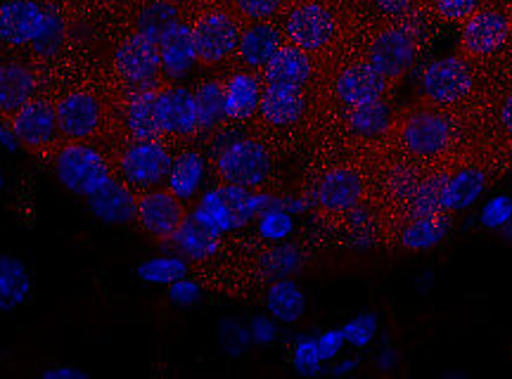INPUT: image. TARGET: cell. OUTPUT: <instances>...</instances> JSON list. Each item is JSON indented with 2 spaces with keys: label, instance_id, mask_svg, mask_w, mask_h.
<instances>
[{
  "label": "cell",
  "instance_id": "1",
  "mask_svg": "<svg viewBox=\"0 0 512 379\" xmlns=\"http://www.w3.org/2000/svg\"><path fill=\"white\" fill-rule=\"evenodd\" d=\"M427 36H430L427 22L411 12V15L396 19L394 24L377 31L373 41L368 43L366 62L392 83H399L418 64Z\"/></svg>",
  "mask_w": 512,
  "mask_h": 379
},
{
  "label": "cell",
  "instance_id": "2",
  "mask_svg": "<svg viewBox=\"0 0 512 379\" xmlns=\"http://www.w3.org/2000/svg\"><path fill=\"white\" fill-rule=\"evenodd\" d=\"M394 133L411 157L432 159L451 147L456 138V124L446 109L422 102L394 119Z\"/></svg>",
  "mask_w": 512,
  "mask_h": 379
},
{
  "label": "cell",
  "instance_id": "3",
  "mask_svg": "<svg viewBox=\"0 0 512 379\" xmlns=\"http://www.w3.org/2000/svg\"><path fill=\"white\" fill-rule=\"evenodd\" d=\"M55 178L76 197H91L114 176L110 162L91 140H67L53 159Z\"/></svg>",
  "mask_w": 512,
  "mask_h": 379
},
{
  "label": "cell",
  "instance_id": "4",
  "mask_svg": "<svg viewBox=\"0 0 512 379\" xmlns=\"http://www.w3.org/2000/svg\"><path fill=\"white\" fill-rule=\"evenodd\" d=\"M285 41L309 55L325 53L337 41V15L323 0H299L285 12Z\"/></svg>",
  "mask_w": 512,
  "mask_h": 379
},
{
  "label": "cell",
  "instance_id": "5",
  "mask_svg": "<svg viewBox=\"0 0 512 379\" xmlns=\"http://www.w3.org/2000/svg\"><path fill=\"white\" fill-rule=\"evenodd\" d=\"M242 19L230 8H204L192 22L197 62L202 67H216L238 53Z\"/></svg>",
  "mask_w": 512,
  "mask_h": 379
},
{
  "label": "cell",
  "instance_id": "6",
  "mask_svg": "<svg viewBox=\"0 0 512 379\" xmlns=\"http://www.w3.org/2000/svg\"><path fill=\"white\" fill-rule=\"evenodd\" d=\"M418 91L422 102L448 109L470 98L475 91V72L463 55L439 57L422 69Z\"/></svg>",
  "mask_w": 512,
  "mask_h": 379
},
{
  "label": "cell",
  "instance_id": "7",
  "mask_svg": "<svg viewBox=\"0 0 512 379\" xmlns=\"http://www.w3.org/2000/svg\"><path fill=\"white\" fill-rule=\"evenodd\" d=\"M174 154L162 138L157 140H128L119 150L117 173L124 183L136 192L162 188L169 176Z\"/></svg>",
  "mask_w": 512,
  "mask_h": 379
},
{
  "label": "cell",
  "instance_id": "8",
  "mask_svg": "<svg viewBox=\"0 0 512 379\" xmlns=\"http://www.w3.org/2000/svg\"><path fill=\"white\" fill-rule=\"evenodd\" d=\"M221 183L259 190L273 173V154L261 140L240 138L214 157Z\"/></svg>",
  "mask_w": 512,
  "mask_h": 379
},
{
  "label": "cell",
  "instance_id": "9",
  "mask_svg": "<svg viewBox=\"0 0 512 379\" xmlns=\"http://www.w3.org/2000/svg\"><path fill=\"white\" fill-rule=\"evenodd\" d=\"M114 69L128 93L159 88L162 86V57H159L157 41L133 31L119 43L114 53Z\"/></svg>",
  "mask_w": 512,
  "mask_h": 379
},
{
  "label": "cell",
  "instance_id": "10",
  "mask_svg": "<svg viewBox=\"0 0 512 379\" xmlns=\"http://www.w3.org/2000/svg\"><path fill=\"white\" fill-rule=\"evenodd\" d=\"M508 15L496 8H479L475 15L460 24L458 50L465 60H486L501 53L510 41Z\"/></svg>",
  "mask_w": 512,
  "mask_h": 379
},
{
  "label": "cell",
  "instance_id": "11",
  "mask_svg": "<svg viewBox=\"0 0 512 379\" xmlns=\"http://www.w3.org/2000/svg\"><path fill=\"white\" fill-rule=\"evenodd\" d=\"M60 136L64 140H91L105 124V105L91 91H72L55 105Z\"/></svg>",
  "mask_w": 512,
  "mask_h": 379
},
{
  "label": "cell",
  "instance_id": "12",
  "mask_svg": "<svg viewBox=\"0 0 512 379\" xmlns=\"http://www.w3.org/2000/svg\"><path fill=\"white\" fill-rule=\"evenodd\" d=\"M185 216V202L169 188H152L138 195L136 223L159 242H169Z\"/></svg>",
  "mask_w": 512,
  "mask_h": 379
},
{
  "label": "cell",
  "instance_id": "13",
  "mask_svg": "<svg viewBox=\"0 0 512 379\" xmlns=\"http://www.w3.org/2000/svg\"><path fill=\"white\" fill-rule=\"evenodd\" d=\"M10 126L19 143L29 152H46L60 140L55 105L48 100L34 98L10 117Z\"/></svg>",
  "mask_w": 512,
  "mask_h": 379
},
{
  "label": "cell",
  "instance_id": "14",
  "mask_svg": "<svg viewBox=\"0 0 512 379\" xmlns=\"http://www.w3.org/2000/svg\"><path fill=\"white\" fill-rule=\"evenodd\" d=\"M392 88L394 83L377 72L375 67H370L366 60L344 67L332 81V93H335L339 105L344 107H358L366 105V102L384 100L392 93Z\"/></svg>",
  "mask_w": 512,
  "mask_h": 379
},
{
  "label": "cell",
  "instance_id": "15",
  "mask_svg": "<svg viewBox=\"0 0 512 379\" xmlns=\"http://www.w3.org/2000/svg\"><path fill=\"white\" fill-rule=\"evenodd\" d=\"M366 195V181L361 171L351 166H337L325 171L313 188V204L328 214H347L363 202Z\"/></svg>",
  "mask_w": 512,
  "mask_h": 379
},
{
  "label": "cell",
  "instance_id": "16",
  "mask_svg": "<svg viewBox=\"0 0 512 379\" xmlns=\"http://www.w3.org/2000/svg\"><path fill=\"white\" fill-rule=\"evenodd\" d=\"M157 114L162 133L169 138H195L200 133L197 124V109L195 95L185 86H162L157 93Z\"/></svg>",
  "mask_w": 512,
  "mask_h": 379
},
{
  "label": "cell",
  "instance_id": "17",
  "mask_svg": "<svg viewBox=\"0 0 512 379\" xmlns=\"http://www.w3.org/2000/svg\"><path fill=\"white\" fill-rule=\"evenodd\" d=\"M88 209L105 226H128L136 221L138 214V195L131 185L112 176L102 188L86 197Z\"/></svg>",
  "mask_w": 512,
  "mask_h": 379
},
{
  "label": "cell",
  "instance_id": "18",
  "mask_svg": "<svg viewBox=\"0 0 512 379\" xmlns=\"http://www.w3.org/2000/svg\"><path fill=\"white\" fill-rule=\"evenodd\" d=\"M159 57H162V76L166 81H181L197 67V48L195 36H192V24L176 22L169 27L157 41Z\"/></svg>",
  "mask_w": 512,
  "mask_h": 379
},
{
  "label": "cell",
  "instance_id": "19",
  "mask_svg": "<svg viewBox=\"0 0 512 379\" xmlns=\"http://www.w3.org/2000/svg\"><path fill=\"white\" fill-rule=\"evenodd\" d=\"M43 17L46 10L36 0H0V43L10 48L29 46Z\"/></svg>",
  "mask_w": 512,
  "mask_h": 379
},
{
  "label": "cell",
  "instance_id": "20",
  "mask_svg": "<svg viewBox=\"0 0 512 379\" xmlns=\"http://www.w3.org/2000/svg\"><path fill=\"white\" fill-rule=\"evenodd\" d=\"M285 34L278 24H273L271 19L264 22H247V27H242L240 43H238V62L242 69L249 72H261L266 67L268 60L283 48Z\"/></svg>",
  "mask_w": 512,
  "mask_h": 379
},
{
  "label": "cell",
  "instance_id": "21",
  "mask_svg": "<svg viewBox=\"0 0 512 379\" xmlns=\"http://www.w3.org/2000/svg\"><path fill=\"white\" fill-rule=\"evenodd\" d=\"M259 74L266 86L306 88L313 79V57L292 43H283V48L268 60Z\"/></svg>",
  "mask_w": 512,
  "mask_h": 379
},
{
  "label": "cell",
  "instance_id": "22",
  "mask_svg": "<svg viewBox=\"0 0 512 379\" xmlns=\"http://www.w3.org/2000/svg\"><path fill=\"white\" fill-rule=\"evenodd\" d=\"M223 93H226V114L233 124H245L259 114L261 93H264V79L259 72L240 69L223 81Z\"/></svg>",
  "mask_w": 512,
  "mask_h": 379
},
{
  "label": "cell",
  "instance_id": "23",
  "mask_svg": "<svg viewBox=\"0 0 512 379\" xmlns=\"http://www.w3.org/2000/svg\"><path fill=\"white\" fill-rule=\"evenodd\" d=\"M306 109V93L304 88H290V86H266L261 93L259 102V117L266 121L268 126L285 128L297 124L304 117Z\"/></svg>",
  "mask_w": 512,
  "mask_h": 379
},
{
  "label": "cell",
  "instance_id": "24",
  "mask_svg": "<svg viewBox=\"0 0 512 379\" xmlns=\"http://www.w3.org/2000/svg\"><path fill=\"white\" fill-rule=\"evenodd\" d=\"M162 88V86H159ZM159 88H150V91H136L128 93L124 114V128L131 140H157L164 138L162 126H159L157 114V93Z\"/></svg>",
  "mask_w": 512,
  "mask_h": 379
},
{
  "label": "cell",
  "instance_id": "25",
  "mask_svg": "<svg viewBox=\"0 0 512 379\" xmlns=\"http://www.w3.org/2000/svg\"><path fill=\"white\" fill-rule=\"evenodd\" d=\"M36 95V76L27 64L3 62L0 64V114L12 117Z\"/></svg>",
  "mask_w": 512,
  "mask_h": 379
},
{
  "label": "cell",
  "instance_id": "26",
  "mask_svg": "<svg viewBox=\"0 0 512 379\" xmlns=\"http://www.w3.org/2000/svg\"><path fill=\"white\" fill-rule=\"evenodd\" d=\"M204 178H207V162L197 150H183L176 154L171 162L169 176H166V188L185 204L200 195Z\"/></svg>",
  "mask_w": 512,
  "mask_h": 379
},
{
  "label": "cell",
  "instance_id": "27",
  "mask_svg": "<svg viewBox=\"0 0 512 379\" xmlns=\"http://www.w3.org/2000/svg\"><path fill=\"white\" fill-rule=\"evenodd\" d=\"M448 233H451V214L439 211V214L408 218L399 242L406 252H430L446 240Z\"/></svg>",
  "mask_w": 512,
  "mask_h": 379
},
{
  "label": "cell",
  "instance_id": "28",
  "mask_svg": "<svg viewBox=\"0 0 512 379\" xmlns=\"http://www.w3.org/2000/svg\"><path fill=\"white\" fill-rule=\"evenodd\" d=\"M394 109L389 105L387 98L366 102V105L347 107L344 121L351 136L363 138V140H375L387 136L394 128Z\"/></svg>",
  "mask_w": 512,
  "mask_h": 379
},
{
  "label": "cell",
  "instance_id": "29",
  "mask_svg": "<svg viewBox=\"0 0 512 379\" xmlns=\"http://www.w3.org/2000/svg\"><path fill=\"white\" fill-rule=\"evenodd\" d=\"M34 280L27 263L12 254H0V313H12L27 304Z\"/></svg>",
  "mask_w": 512,
  "mask_h": 379
},
{
  "label": "cell",
  "instance_id": "30",
  "mask_svg": "<svg viewBox=\"0 0 512 379\" xmlns=\"http://www.w3.org/2000/svg\"><path fill=\"white\" fill-rule=\"evenodd\" d=\"M266 311L280 325H294L306 316V294L292 278L273 280L266 289Z\"/></svg>",
  "mask_w": 512,
  "mask_h": 379
},
{
  "label": "cell",
  "instance_id": "31",
  "mask_svg": "<svg viewBox=\"0 0 512 379\" xmlns=\"http://www.w3.org/2000/svg\"><path fill=\"white\" fill-rule=\"evenodd\" d=\"M486 190V173L477 166H467L456 173H448V181L444 188V211L453 214V211H465L475 207L477 199L484 195Z\"/></svg>",
  "mask_w": 512,
  "mask_h": 379
},
{
  "label": "cell",
  "instance_id": "32",
  "mask_svg": "<svg viewBox=\"0 0 512 379\" xmlns=\"http://www.w3.org/2000/svg\"><path fill=\"white\" fill-rule=\"evenodd\" d=\"M169 242L174 244L176 252L188 261H209L214 259L221 249V237L204 230L190 214L185 216V221L178 226Z\"/></svg>",
  "mask_w": 512,
  "mask_h": 379
},
{
  "label": "cell",
  "instance_id": "33",
  "mask_svg": "<svg viewBox=\"0 0 512 379\" xmlns=\"http://www.w3.org/2000/svg\"><path fill=\"white\" fill-rule=\"evenodd\" d=\"M192 95H195V109H197V124H200V133H214L216 128L228 124L223 81L207 79V81L197 83V88L192 91Z\"/></svg>",
  "mask_w": 512,
  "mask_h": 379
},
{
  "label": "cell",
  "instance_id": "34",
  "mask_svg": "<svg viewBox=\"0 0 512 379\" xmlns=\"http://www.w3.org/2000/svg\"><path fill=\"white\" fill-rule=\"evenodd\" d=\"M190 216L195 218L204 230H209V233L216 237H223L233 233V230H238L235 228L233 211H230L221 188H211L207 192H202L200 199H197V204L192 207Z\"/></svg>",
  "mask_w": 512,
  "mask_h": 379
},
{
  "label": "cell",
  "instance_id": "35",
  "mask_svg": "<svg viewBox=\"0 0 512 379\" xmlns=\"http://www.w3.org/2000/svg\"><path fill=\"white\" fill-rule=\"evenodd\" d=\"M306 256L299 244L290 242H278V247L268 249V252L261 254L259 263V275L268 282L280 280V278H292L294 273H299L304 268Z\"/></svg>",
  "mask_w": 512,
  "mask_h": 379
},
{
  "label": "cell",
  "instance_id": "36",
  "mask_svg": "<svg viewBox=\"0 0 512 379\" xmlns=\"http://www.w3.org/2000/svg\"><path fill=\"white\" fill-rule=\"evenodd\" d=\"M181 3L176 0H147L143 8L138 10L136 31L152 41H159L162 34L176 22H181Z\"/></svg>",
  "mask_w": 512,
  "mask_h": 379
},
{
  "label": "cell",
  "instance_id": "37",
  "mask_svg": "<svg viewBox=\"0 0 512 379\" xmlns=\"http://www.w3.org/2000/svg\"><path fill=\"white\" fill-rule=\"evenodd\" d=\"M446 181H448L446 171H437L432 173V176L420 178L418 188H415V192L406 204L408 218L430 216V214H439V211H444Z\"/></svg>",
  "mask_w": 512,
  "mask_h": 379
},
{
  "label": "cell",
  "instance_id": "38",
  "mask_svg": "<svg viewBox=\"0 0 512 379\" xmlns=\"http://www.w3.org/2000/svg\"><path fill=\"white\" fill-rule=\"evenodd\" d=\"M136 275L145 285H159L169 287L171 282L181 280L188 275V259L181 254H166V256H152L138 263Z\"/></svg>",
  "mask_w": 512,
  "mask_h": 379
},
{
  "label": "cell",
  "instance_id": "39",
  "mask_svg": "<svg viewBox=\"0 0 512 379\" xmlns=\"http://www.w3.org/2000/svg\"><path fill=\"white\" fill-rule=\"evenodd\" d=\"M64 38H67V22H64L60 12L50 8L46 10L41 29H38L36 38L29 43V46L34 50L36 57H41V60H50V57H55L62 50Z\"/></svg>",
  "mask_w": 512,
  "mask_h": 379
},
{
  "label": "cell",
  "instance_id": "40",
  "mask_svg": "<svg viewBox=\"0 0 512 379\" xmlns=\"http://www.w3.org/2000/svg\"><path fill=\"white\" fill-rule=\"evenodd\" d=\"M219 346L228 358H242L252 346V334L245 320L226 316L219 323Z\"/></svg>",
  "mask_w": 512,
  "mask_h": 379
},
{
  "label": "cell",
  "instance_id": "41",
  "mask_svg": "<svg viewBox=\"0 0 512 379\" xmlns=\"http://www.w3.org/2000/svg\"><path fill=\"white\" fill-rule=\"evenodd\" d=\"M256 233L266 242H285L294 233V216L283 207H271L256 216Z\"/></svg>",
  "mask_w": 512,
  "mask_h": 379
},
{
  "label": "cell",
  "instance_id": "42",
  "mask_svg": "<svg viewBox=\"0 0 512 379\" xmlns=\"http://www.w3.org/2000/svg\"><path fill=\"white\" fill-rule=\"evenodd\" d=\"M420 178L422 176L418 173V169H413V166L394 164L392 169H389V173H387V192H389V197H392L396 204H403V207H406L408 199H411L415 188H418Z\"/></svg>",
  "mask_w": 512,
  "mask_h": 379
},
{
  "label": "cell",
  "instance_id": "43",
  "mask_svg": "<svg viewBox=\"0 0 512 379\" xmlns=\"http://www.w3.org/2000/svg\"><path fill=\"white\" fill-rule=\"evenodd\" d=\"M292 365L302 377H318L325 361L320 358L316 337H299L292 351Z\"/></svg>",
  "mask_w": 512,
  "mask_h": 379
},
{
  "label": "cell",
  "instance_id": "44",
  "mask_svg": "<svg viewBox=\"0 0 512 379\" xmlns=\"http://www.w3.org/2000/svg\"><path fill=\"white\" fill-rule=\"evenodd\" d=\"M377 327H380V320H377L375 313H358L356 318L344 323L342 332L349 346H354V349H366V346H370V342L375 339Z\"/></svg>",
  "mask_w": 512,
  "mask_h": 379
},
{
  "label": "cell",
  "instance_id": "45",
  "mask_svg": "<svg viewBox=\"0 0 512 379\" xmlns=\"http://www.w3.org/2000/svg\"><path fill=\"white\" fill-rule=\"evenodd\" d=\"M479 8H484V0H432L434 17L444 24H463Z\"/></svg>",
  "mask_w": 512,
  "mask_h": 379
},
{
  "label": "cell",
  "instance_id": "46",
  "mask_svg": "<svg viewBox=\"0 0 512 379\" xmlns=\"http://www.w3.org/2000/svg\"><path fill=\"white\" fill-rule=\"evenodd\" d=\"M512 218V197L510 195H494L479 211V223L486 230H501Z\"/></svg>",
  "mask_w": 512,
  "mask_h": 379
},
{
  "label": "cell",
  "instance_id": "47",
  "mask_svg": "<svg viewBox=\"0 0 512 379\" xmlns=\"http://www.w3.org/2000/svg\"><path fill=\"white\" fill-rule=\"evenodd\" d=\"M285 0H233V10L242 22H264L283 10Z\"/></svg>",
  "mask_w": 512,
  "mask_h": 379
},
{
  "label": "cell",
  "instance_id": "48",
  "mask_svg": "<svg viewBox=\"0 0 512 379\" xmlns=\"http://www.w3.org/2000/svg\"><path fill=\"white\" fill-rule=\"evenodd\" d=\"M249 334H252V344L261 346V349H268L278 342L280 334V323L273 316H254L249 320Z\"/></svg>",
  "mask_w": 512,
  "mask_h": 379
},
{
  "label": "cell",
  "instance_id": "49",
  "mask_svg": "<svg viewBox=\"0 0 512 379\" xmlns=\"http://www.w3.org/2000/svg\"><path fill=\"white\" fill-rule=\"evenodd\" d=\"M169 299H171V304H176L181 308L195 306L197 301L202 299V285L197 280H190L188 275H185V278L171 282V285H169Z\"/></svg>",
  "mask_w": 512,
  "mask_h": 379
},
{
  "label": "cell",
  "instance_id": "50",
  "mask_svg": "<svg viewBox=\"0 0 512 379\" xmlns=\"http://www.w3.org/2000/svg\"><path fill=\"white\" fill-rule=\"evenodd\" d=\"M316 339H318L320 358H323L325 363L337 361L339 353H342L344 346H347V339H344L342 330H325L323 334H318Z\"/></svg>",
  "mask_w": 512,
  "mask_h": 379
},
{
  "label": "cell",
  "instance_id": "51",
  "mask_svg": "<svg viewBox=\"0 0 512 379\" xmlns=\"http://www.w3.org/2000/svg\"><path fill=\"white\" fill-rule=\"evenodd\" d=\"M415 3L418 0H373L375 10L389 19H401L411 15V12H415Z\"/></svg>",
  "mask_w": 512,
  "mask_h": 379
},
{
  "label": "cell",
  "instance_id": "52",
  "mask_svg": "<svg viewBox=\"0 0 512 379\" xmlns=\"http://www.w3.org/2000/svg\"><path fill=\"white\" fill-rule=\"evenodd\" d=\"M43 379H86L88 372L76 368V365H55L41 372Z\"/></svg>",
  "mask_w": 512,
  "mask_h": 379
},
{
  "label": "cell",
  "instance_id": "53",
  "mask_svg": "<svg viewBox=\"0 0 512 379\" xmlns=\"http://www.w3.org/2000/svg\"><path fill=\"white\" fill-rule=\"evenodd\" d=\"M0 147H3L5 152H12V154L22 150V143L17 140L15 131H12V126L3 124V121H0Z\"/></svg>",
  "mask_w": 512,
  "mask_h": 379
},
{
  "label": "cell",
  "instance_id": "54",
  "mask_svg": "<svg viewBox=\"0 0 512 379\" xmlns=\"http://www.w3.org/2000/svg\"><path fill=\"white\" fill-rule=\"evenodd\" d=\"M280 207L285 211H290L292 216L306 214L311 209V202L306 197H280Z\"/></svg>",
  "mask_w": 512,
  "mask_h": 379
},
{
  "label": "cell",
  "instance_id": "55",
  "mask_svg": "<svg viewBox=\"0 0 512 379\" xmlns=\"http://www.w3.org/2000/svg\"><path fill=\"white\" fill-rule=\"evenodd\" d=\"M396 363H399V356H396L394 349H382L380 356H377V370L382 372L394 370Z\"/></svg>",
  "mask_w": 512,
  "mask_h": 379
},
{
  "label": "cell",
  "instance_id": "56",
  "mask_svg": "<svg viewBox=\"0 0 512 379\" xmlns=\"http://www.w3.org/2000/svg\"><path fill=\"white\" fill-rule=\"evenodd\" d=\"M501 126L512 140V93H508V98H505L501 105Z\"/></svg>",
  "mask_w": 512,
  "mask_h": 379
},
{
  "label": "cell",
  "instance_id": "57",
  "mask_svg": "<svg viewBox=\"0 0 512 379\" xmlns=\"http://www.w3.org/2000/svg\"><path fill=\"white\" fill-rule=\"evenodd\" d=\"M356 368H358L356 358H344V361H339V363L332 365V368L328 370V375H332V377H344V375H349V372H354Z\"/></svg>",
  "mask_w": 512,
  "mask_h": 379
},
{
  "label": "cell",
  "instance_id": "58",
  "mask_svg": "<svg viewBox=\"0 0 512 379\" xmlns=\"http://www.w3.org/2000/svg\"><path fill=\"white\" fill-rule=\"evenodd\" d=\"M498 233L503 235V240H505V242H510V244H512V218H510L508 223H505V226H503L501 230H498Z\"/></svg>",
  "mask_w": 512,
  "mask_h": 379
},
{
  "label": "cell",
  "instance_id": "59",
  "mask_svg": "<svg viewBox=\"0 0 512 379\" xmlns=\"http://www.w3.org/2000/svg\"><path fill=\"white\" fill-rule=\"evenodd\" d=\"M176 3H181V5H202L204 0H176Z\"/></svg>",
  "mask_w": 512,
  "mask_h": 379
},
{
  "label": "cell",
  "instance_id": "60",
  "mask_svg": "<svg viewBox=\"0 0 512 379\" xmlns=\"http://www.w3.org/2000/svg\"><path fill=\"white\" fill-rule=\"evenodd\" d=\"M5 190V176H3V169H0V192Z\"/></svg>",
  "mask_w": 512,
  "mask_h": 379
},
{
  "label": "cell",
  "instance_id": "61",
  "mask_svg": "<svg viewBox=\"0 0 512 379\" xmlns=\"http://www.w3.org/2000/svg\"><path fill=\"white\" fill-rule=\"evenodd\" d=\"M508 22H510V29H512V5H510V10H508Z\"/></svg>",
  "mask_w": 512,
  "mask_h": 379
},
{
  "label": "cell",
  "instance_id": "62",
  "mask_svg": "<svg viewBox=\"0 0 512 379\" xmlns=\"http://www.w3.org/2000/svg\"><path fill=\"white\" fill-rule=\"evenodd\" d=\"M510 171H512V164H510Z\"/></svg>",
  "mask_w": 512,
  "mask_h": 379
}]
</instances>
